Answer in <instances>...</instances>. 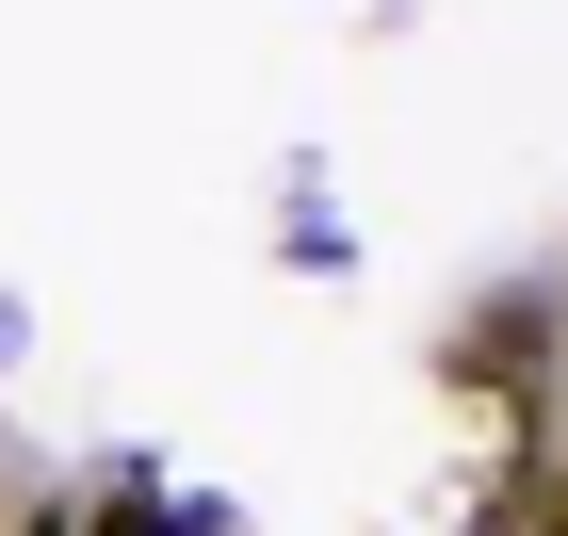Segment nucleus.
I'll return each mask as SVG.
<instances>
[{
	"instance_id": "obj_1",
	"label": "nucleus",
	"mask_w": 568,
	"mask_h": 536,
	"mask_svg": "<svg viewBox=\"0 0 568 536\" xmlns=\"http://www.w3.org/2000/svg\"><path fill=\"white\" fill-rule=\"evenodd\" d=\"M536 374V293H504V310H471V342H455V391H520Z\"/></svg>"
},
{
	"instance_id": "obj_2",
	"label": "nucleus",
	"mask_w": 568,
	"mask_h": 536,
	"mask_svg": "<svg viewBox=\"0 0 568 536\" xmlns=\"http://www.w3.org/2000/svg\"><path fill=\"white\" fill-rule=\"evenodd\" d=\"M520 536H568V455H552V488H536V520Z\"/></svg>"
},
{
	"instance_id": "obj_3",
	"label": "nucleus",
	"mask_w": 568,
	"mask_h": 536,
	"mask_svg": "<svg viewBox=\"0 0 568 536\" xmlns=\"http://www.w3.org/2000/svg\"><path fill=\"white\" fill-rule=\"evenodd\" d=\"M98 536H163V520H146V504H98Z\"/></svg>"
},
{
	"instance_id": "obj_4",
	"label": "nucleus",
	"mask_w": 568,
	"mask_h": 536,
	"mask_svg": "<svg viewBox=\"0 0 568 536\" xmlns=\"http://www.w3.org/2000/svg\"><path fill=\"white\" fill-rule=\"evenodd\" d=\"M17 536H65V520H17Z\"/></svg>"
}]
</instances>
